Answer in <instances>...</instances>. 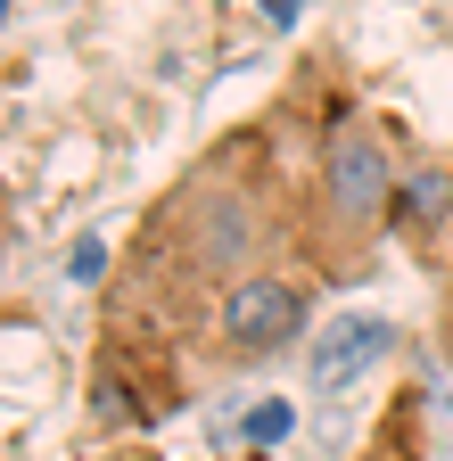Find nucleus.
<instances>
[{
	"label": "nucleus",
	"mask_w": 453,
	"mask_h": 461,
	"mask_svg": "<svg viewBox=\"0 0 453 461\" xmlns=\"http://www.w3.org/2000/svg\"><path fill=\"white\" fill-rule=\"evenodd\" d=\"M272 264H297V173L256 115V124L214 132L140 206L116 272H107V346L91 395L140 420L174 412L190 395V346L206 313Z\"/></svg>",
	"instance_id": "f257e3e1"
},
{
	"label": "nucleus",
	"mask_w": 453,
	"mask_h": 461,
	"mask_svg": "<svg viewBox=\"0 0 453 461\" xmlns=\"http://www.w3.org/2000/svg\"><path fill=\"white\" fill-rule=\"evenodd\" d=\"M395 140L379 115H338L322 124L305 182H297V272L313 280H363L379 240L395 230Z\"/></svg>",
	"instance_id": "f03ea898"
},
{
	"label": "nucleus",
	"mask_w": 453,
	"mask_h": 461,
	"mask_svg": "<svg viewBox=\"0 0 453 461\" xmlns=\"http://www.w3.org/2000/svg\"><path fill=\"white\" fill-rule=\"evenodd\" d=\"M297 346H313V272L272 264L206 313V330L190 346V379H240V371L297 355Z\"/></svg>",
	"instance_id": "7ed1b4c3"
},
{
	"label": "nucleus",
	"mask_w": 453,
	"mask_h": 461,
	"mask_svg": "<svg viewBox=\"0 0 453 461\" xmlns=\"http://www.w3.org/2000/svg\"><path fill=\"white\" fill-rule=\"evenodd\" d=\"M395 355V321H379V313H338L313 346H305V387L313 395H347L371 363H387Z\"/></svg>",
	"instance_id": "20e7f679"
},
{
	"label": "nucleus",
	"mask_w": 453,
	"mask_h": 461,
	"mask_svg": "<svg viewBox=\"0 0 453 461\" xmlns=\"http://www.w3.org/2000/svg\"><path fill=\"white\" fill-rule=\"evenodd\" d=\"M445 222H453V165H421L412 182L395 190V240L412 256H437Z\"/></svg>",
	"instance_id": "39448f33"
},
{
	"label": "nucleus",
	"mask_w": 453,
	"mask_h": 461,
	"mask_svg": "<svg viewBox=\"0 0 453 461\" xmlns=\"http://www.w3.org/2000/svg\"><path fill=\"white\" fill-rule=\"evenodd\" d=\"M421 437H429V420H421V387H412V395L379 420V437H371L355 461H429V453H421Z\"/></svg>",
	"instance_id": "423d86ee"
},
{
	"label": "nucleus",
	"mask_w": 453,
	"mask_h": 461,
	"mask_svg": "<svg viewBox=\"0 0 453 461\" xmlns=\"http://www.w3.org/2000/svg\"><path fill=\"white\" fill-rule=\"evenodd\" d=\"M437 355H445V371H453V272H445V288H437Z\"/></svg>",
	"instance_id": "0eeeda50"
}]
</instances>
